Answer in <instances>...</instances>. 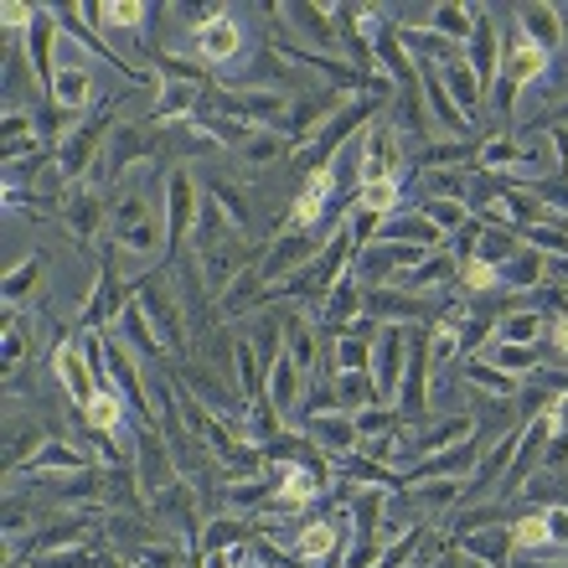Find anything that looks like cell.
I'll list each match as a JSON object with an SVG mask.
<instances>
[{
    "label": "cell",
    "instance_id": "obj_43",
    "mask_svg": "<svg viewBox=\"0 0 568 568\" xmlns=\"http://www.w3.org/2000/svg\"><path fill=\"white\" fill-rule=\"evenodd\" d=\"M542 470H568V429H558L542 449Z\"/></svg>",
    "mask_w": 568,
    "mask_h": 568
},
{
    "label": "cell",
    "instance_id": "obj_14",
    "mask_svg": "<svg viewBox=\"0 0 568 568\" xmlns=\"http://www.w3.org/2000/svg\"><path fill=\"white\" fill-rule=\"evenodd\" d=\"M419 89H424V104H429L434 124L445 130V135H470L476 124L460 114V104L445 93V78H439V68H419Z\"/></svg>",
    "mask_w": 568,
    "mask_h": 568
},
{
    "label": "cell",
    "instance_id": "obj_21",
    "mask_svg": "<svg viewBox=\"0 0 568 568\" xmlns=\"http://www.w3.org/2000/svg\"><path fill=\"white\" fill-rule=\"evenodd\" d=\"M331 336V373H373V342L357 336V331H326Z\"/></svg>",
    "mask_w": 568,
    "mask_h": 568
},
{
    "label": "cell",
    "instance_id": "obj_30",
    "mask_svg": "<svg viewBox=\"0 0 568 568\" xmlns=\"http://www.w3.org/2000/svg\"><path fill=\"white\" fill-rule=\"evenodd\" d=\"M548 321H554V315H542V311H507L501 321H496V336H491V342L538 346V342H542V331H548Z\"/></svg>",
    "mask_w": 568,
    "mask_h": 568
},
{
    "label": "cell",
    "instance_id": "obj_48",
    "mask_svg": "<svg viewBox=\"0 0 568 568\" xmlns=\"http://www.w3.org/2000/svg\"><path fill=\"white\" fill-rule=\"evenodd\" d=\"M554 414H558V429H568V393H564V398H558V404H554Z\"/></svg>",
    "mask_w": 568,
    "mask_h": 568
},
{
    "label": "cell",
    "instance_id": "obj_29",
    "mask_svg": "<svg viewBox=\"0 0 568 568\" xmlns=\"http://www.w3.org/2000/svg\"><path fill=\"white\" fill-rule=\"evenodd\" d=\"M476 16H480V6H434L429 31L434 37H445V42H455V47H465L470 37H476Z\"/></svg>",
    "mask_w": 568,
    "mask_h": 568
},
{
    "label": "cell",
    "instance_id": "obj_10",
    "mask_svg": "<svg viewBox=\"0 0 568 568\" xmlns=\"http://www.w3.org/2000/svg\"><path fill=\"white\" fill-rule=\"evenodd\" d=\"M465 62H470V73L480 78V89L491 93L496 73H501V31H496L486 6H480V16H476V37L465 42Z\"/></svg>",
    "mask_w": 568,
    "mask_h": 568
},
{
    "label": "cell",
    "instance_id": "obj_47",
    "mask_svg": "<svg viewBox=\"0 0 568 568\" xmlns=\"http://www.w3.org/2000/svg\"><path fill=\"white\" fill-rule=\"evenodd\" d=\"M202 568H233V558L227 554H202Z\"/></svg>",
    "mask_w": 568,
    "mask_h": 568
},
{
    "label": "cell",
    "instance_id": "obj_37",
    "mask_svg": "<svg viewBox=\"0 0 568 568\" xmlns=\"http://www.w3.org/2000/svg\"><path fill=\"white\" fill-rule=\"evenodd\" d=\"M538 284H542V254L523 243V254L501 264V290H538Z\"/></svg>",
    "mask_w": 568,
    "mask_h": 568
},
{
    "label": "cell",
    "instance_id": "obj_40",
    "mask_svg": "<svg viewBox=\"0 0 568 568\" xmlns=\"http://www.w3.org/2000/svg\"><path fill=\"white\" fill-rule=\"evenodd\" d=\"M460 290L465 295H496V290H501V270H491V264L476 254H465L460 258Z\"/></svg>",
    "mask_w": 568,
    "mask_h": 568
},
{
    "label": "cell",
    "instance_id": "obj_5",
    "mask_svg": "<svg viewBox=\"0 0 568 568\" xmlns=\"http://www.w3.org/2000/svg\"><path fill=\"white\" fill-rule=\"evenodd\" d=\"M135 480H140V491H145V501H155V496H165V491H176V486H181L176 455H171V445H165L161 429H145V434H140Z\"/></svg>",
    "mask_w": 568,
    "mask_h": 568
},
{
    "label": "cell",
    "instance_id": "obj_19",
    "mask_svg": "<svg viewBox=\"0 0 568 568\" xmlns=\"http://www.w3.org/2000/svg\"><path fill=\"white\" fill-rule=\"evenodd\" d=\"M47 99H52V109H62V114H78V120H83V109L93 104V68H58V78H52Z\"/></svg>",
    "mask_w": 568,
    "mask_h": 568
},
{
    "label": "cell",
    "instance_id": "obj_22",
    "mask_svg": "<svg viewBox=\"0 0 568 568\" xmlns=\"http://www.w3.org/2000/svg\"><path fill=\"white\" fill-rule=\"evenodd\" d=\"M439 78H445V93L460 104V114L470 124H476V114H480V99H486V89H480V78L470 73V62H449V68H439Z\"/></svg>",
    "mask_w": 568,
    "mask_h": 568
},
{
    "label": "cell",
    "instance_id": "obj_8",
    "mask_svg": "<svg viewBox=\"0 0 568 568\" xmlns=\"http://www.w3.org/2000/svg\"><path fill=\"white\" fill-rule=\"evenodd\" d=\"M548 62H554V52L538 47L527 31H511L507 42H501V73H507L511 89H532V83H542V78H548Z\"/></svg>",
    "mask_w": 568,
    "mask_h": 568
},
{
    "label": "cell",
    "instance_id": "obj_24",
    "mask_svg": "<svg viewBox=\"0 0 568 568\" xmlns=\"http://www.w3.org/2000/svg\"><path fill=\"white\" fill-rule=\"evenodd\" d=\"M83 424H89L93 434H124V424H130V404H124V393L99 388L93 393V404L83 408Z\"/></svg>",
    "mask_w": 568,
    "mask_h": 568
},
{
    "label": "cell",
    "instance_id": "obj_16",
    "mask_svg": "<svg viewBox=\"0 0 568 568\" xmlns=\"http://www.w3.org/2000/svg\"><path fill=\"white\" fill-rule=\"evenodd\" d=\"M321 336H326V326H315L305 315H284V357L295 362L305 377H311L315 362H321Z\"/></svg>",
    "mask_w": 568,
    "mask_h": 568
},
{
    "label": "cell",
    "instance_id": "obj_41",
    "mask_svg": "<svg viewBox=\"0 0 568 568\" xmlns=\"http://www.w3.org/2000/svg\"><path fill=\"white\" fill-rule=\"evenodd\" d=\"M21 357H27V321H16V315H11V321H6V367L16 373V367H21Z\"/></svg>",
    "mask_w": 568,
    "mask_h": 568
},
{
    "label": "cell",
    "instance_id": "obj_25",
    "mask_svg": "<svg viewBox=\"0 0 568 568\" xmlns=\"http://www.w3.org/2000/svg\"><path fill=\"white\" fill-rule=\"evenodd\" d=\"M517 31H527V37L538 47H548V52H554L558 42H568L558 6H517Z\"/></svg>",
    "mask_w": 568,
    "mask_h": 568
},
{
    "label": "cell",
    "instance_id": "obj_32",
    "mask_svg": "<svg viewBox=\"0 0 568 568\" xmlns=\"http://www.w3.org/2000/svg\"><path fill=\"white\" fill-rule=\"evenodd\" d=\"M404 202V176H388V181H357V202L352 207L373 212V217H393Z\"/></svg>",
    "mask_w": 568,
    "mask_h": 568
},
{
    "label": "cell",
    "instance_id": "obj_28",
    "mask_svg": "<svg viewBox=\"0 0 568 568\" xmlns=\"http://www.w3.org/2000/svg\"><path fill=\"white\" fill-rule=\"evenodd\" d=\"M507 532H511V554H517V558L554 548V532H548V511H517Z\"/></svg>",
    "mask_w": 568,
    "mask_h": 568
},
{
    "label": "cell",
    "instance_id": "obj_45",
    "mask_svg": "<svg viewBox=\"0 0 568 568\" xmlns=\"http://www.w3.org/2000/svg\"><path fill=\"white\" fill-rule=\"evenodd\" d=\"M548 342H554L558 357H568V315H554V321H548Z\"/></svg>",
    "mask_w": 568,
    "mask_h": 568
},
{
    "label": "cell",
    "instance_id": "obj_13",
    "mask_svg": "<svg viewBox=\"0 0 568 568\" xmlns=\"http://www.w3.org/2000/svg\"><path fill=\"white\" fill-rule=\"evenodd\" d=\"M114 336H120L130 352H135L140 362H165V342H161V331L150 326V315L140 311V300H130V311L120 315V326H109Z\"/></svg>",
    "mask_w": 568,
    "mask_h": 568
},
{
    "label": "cell",
    "instance_id": "obj_23",
    "mask_svg": "<svg viewBox=\"0 0 568 568\" xmlns=\"http://www.w3.org/2000/svg\"><path fill=\"white\" fill-rule=\"evenodd\" d=\"M470 254L486 258L491 270H501V264H511V258L523 254V233H511V227H486V223H476V243H470Z\"/></svg>",
    "mask_w": 568,
    "mask_h": 568
},
{
    "label": "cell",
    "instance_id": "obj_2",
    "mask_svg": "<svg viewBox=\"0 0 568 568\" xmlns=\"http://www.w3.org/2000/svg\"><path fill=\"white\" fill-rule=\"evenodd\" d=\"M243 42H248V31H243V21L233 11H223V6H207V21L196 27V62L202 68H227V62L243 52Z\"/></svg>",
    "mask_w": 568,
    "mask_h": 568
},
{
    "label": "cell",
    "instance_id": "obj_6",
    "mask_svg": "<svg viewBox=\"0 0 568 568\" xmlns=\"http://www.w3.org/2000/svg\"><path fill=\"white\" fill-rule=\"evenodd\" d=\"M196 217H202V192H196V176L186 165H176L165 176V243H186L196 233Z\"/></svg>",
    "mask_w": 568,
    "mask_h": 568
},
{
    "label": "cell",
    "instance_id": "obj_33",
    "mask_svg": "<svg viewBox=\"0 0 568 568\" xmlns=\"http://www.w3.org/2000/svg\"><path fill=\"white\" fill-rule=\"evenodd\" d=\"M331 377H336V408H342V414H362V408L383 404L373 373H331Z\"/></svg>",
    "mask_w": 568,
    "mask_h": 568
},
{
    "label": "cell",
    "instance_id": "obj_18",
    "mask_svg": "<svg viewBox=\"0 0 568 568\" xmlns=\"http://www.w3.org/2000/svg\"><path fill=\"white\" fill-rule=\"evenodd\" d=\"M196 109H202V83H186V78H165L161 93H155V124H176V120H192Z\"/></svg>",
    "mask_w": 568,
    "mask_h": 568
},
{
    "label": "cell",
    "instance_id": "obj_11",
    "mask_svg": "<svg viewBox=\"0 0 568 568\" xmlns=\"http://www.w3.org/2000/svg\"><path fill=\"white\" fill-rule=\"evenodd\" d=\"M42 449H47V429L31 419V414L11 408V414H6V470H11V476L16 470H27Z\"/></svg>",
    "mask_w": 568,
    "mask_h": 568
},
{
    "label": "cell",
    "instance_id": "obj_20",
    "mask_svg": "<svg viewBox=\"0 0 568 568\" xmlns=\"http://www.w3.org/2000/svg\"><path fill=\"white\" fill-rule=\"evenodd\" d=\"M460 377L470 383V388L486 393V398H501V404H511V398L523 393V377L501 373V367H491L486 357H465V362H460Z\"/></svg>",
    "mask_w": 568,
    "mask_h": 568
},
{
    "label": "cell",
    "instance_id": "obj_35",
    "mask_svg": "<svg viewBox=\"0 0 568 568\" xmlns=\"http://www.w3.org/2000/svg\"><path fill=\"white\" fill-rule=\"evenodd\" d=\"M357 419V445L362 439H388V434H404V414L393 404H373L362 408V414H352Z\"/></svg>",
    "mask_w": 568,
    "mask_h": 568
},
{
    "label": "cell",
    "instance_id": "obj_51",
    "mask_svg": "<svg viewBox=\"0 0 568 568\" xmlns=\"http://www.w3.org/2000/svg\"><path fill=\"white\" fill-rule=\"evenodd\" d=\"M408 568H424V564H408Z\"/></svg>",
    "mask_w": 568,
    "mask_h": 568
},
{
    "label": "cell",
    "instance_id": "obj_39",
    "mask_svg": "<svg viewBox=\"0 0 568 568\" xmlns=\"http://www.w3.org/2000/svg\"><path fill=\"white\" fill-rule=\"evenodd\" d=\"M42 274H47L42 258H21V264H11V274H6V300L21 305L27 295H37V290H42Z\"/></svg>",
    "mask_w": 568,
    "mask_h": 568
},
{
    "label": "cell",
    "instance_id": "obj_27",
    "mask_svg": "<svg viewBox=\"0 0 568 568\" xmlns=\"http://www.w3.org/2000/svg\"><path fill=\"white\" fill-rule=\"evenodd\" d=\"M83 532H89V517H58L47 532H37V538L27 542V558L62 554V548H83Z\"/></svg>",
    "mask_w": 568,
    "mask_h": 568
},
{
    "label": "cell",
    "instance_id": "obj_3",
    "mask_svg": "<svg viewBox=\"0 0 568 568\" xmlns=\"http://www.w3.org/2000/svg\"><path fill=\"white\" fill-rule=\"evenodd\" d=\"M135 300H140V311L150 315V326L161 331V342H165V352H186V331H181V300H176V290L161 280V274H145V280L135 284Z\"/></svg>",
    "mask_w": 568,
    "mask_h": 568
},
{
    "label": "cell",
    "instance_id": "obj_26",
    "mask_svg": "<svg viewBox=\"0 0 568 568\" xmlns=\"http://www.w3.org/2000/svg\"><path fill=\"white\" fill-rule=\"evenodd\" d=\"M248 538H254V517H212V523H202L196 548L202 554H227V548H239Z\"/></svg>",
    "mask_w": 568,
    "mask_h": 568
},
{
    "label": "cell",
    "instance_id": "obj_50",
    "mask_svg": "<svg viewBox=\"0 0 568 568\" xmlns=\"http://www.w3.org/2000/svg\"><path fill=\"white\" fill-rule=\"evenodd\" d=\"M523 568H568V564H523Z\"/></svg>",
    "mask_w": 568,
    "mask_h": 568
},
{
    "label": "cell",
    "instance_id": "obj_34",
    "mask_svg": "<svg viewBox=\"0 0 568 568\" xmlns=\"http://www.w3.org/2000/svg\"><path fill=\"white\" fill-rule=\"evenodd\" d=\"M290 150H295V145L284 140V130H254V135L239 145V155L248 165H274V161H284Z\"/></svg>",
    "mask_w": 568,
    "mask_h": 568
},
{
    "label": "cell",
    "instance_id": "obj_42",
    "mask_svg": "<svg viewBox=\"0 0 568 568\" xmlns=\"http://www.w3.org/2000/svg\"><path fill=\"white\" fill-rule=\"evenodd\" d=\"M37 16H42V6H21V0H11L6 11H0V27L6 31H21V27H37Z\"/></svg>",
    "mask_w": 568,
    "mask_h": 568
},
{
    "label": "cell",
    "instance_id": "obj_9",
    "mask_svg": "<svg viewBox=\"0 0 568 568\" xmlns=\"http://www.w3.org/2000/svg\"><path fill=\"white\" fill-rule=\"evenodd\" d=\"M58 42H62V27L58 16H52V6H42V16H37V27L27 31V58L31 68H37V89H52V78H58Z\"/></svg>",
    "mask_w": 568,
    "mask_h": 568
},
{
    "label": "cell",
    "instance_id": "obj_12",
    "mask_svg": "<svg viewBox=\"0 0 568 568\" xmlns=\"http://www.w3.org/2000/svg\"><path fill=\"white\" fill-rule=\"evenodd\" d=\"M280 21H284V27H295V37H305L311 47H326V52H331V47H342V31H336L331 6L321 11V6H300V0H295V6H284V11H280Z\"/></svg>",
    "mask_w": 568,
    "mask_h": 568
},
{
    "label": "cell",
    "instance_id": "obj_36",
    "mask_svg": "<svg viewBox=\"0 0 568 568\" xmlns=\"http://www.w3.org/2000/svg\"><path fill=\"white\" fill-rule=\"evenodd\" d=\"M62 217H68V227H73L78 239H93V233H99V217H104V196L83 186V192L68 202V212H62Z\"/></svg>",
    "mask_w": 568,
    "mask_h": 568
},
{
    "label": "cell",
    "instance_id": "obj_1",
    "mask_svg": "<svg viewBox=\"0 0 568 568\" xmlns=\"http://www.w3.org/2000/svg\"><path fill=\"white\" fill-rule=\"evenodd\" d=\"M274 476V501H270V511H305V507H315L321 496H326V486H331V470L326 465H305V460H284L280 470H270Z\"/></svg>",
    "mask_w": 568,
    "mask_h": 568
},
{
    "label": "cell",
    "instance_id": "obj_38",
    "mask_svg": "<svg viewBox=\"0 0 568 568\" xmlns=\"http://www.w3.org/2000/svg\"><path fill=\"white\" fill-rule=\"evenodd\" d=\"M419 212L429 217L434 227H439V233H445V239H455V233L470 223V207H465V202H439V196H419Z\"/></svg>",
    "mask_w": 568,
    "mask_h": 568
},
{
    "label": "cell",
    "instance_id": "obj_17",
    "mask_svg": "<svg viewBox=\"0 0 568 568\" xmlns=\"http://www.w3.org/2000/svg\"><path fill=\"white\" fill-rule=\"evenodd\" d=\"M507 527H476V532L455 538V548H460V558H476V564H486V568H511V532Z\"/></svg>",
    "mask_w": 568,
    "mask_h": 568
},
{
    "label": "cell",
    "instance_id": "obj_15",
    "mask_svg": "<svg viewBox=\"0 0 568 568\" xmlns=\"http://www.w3.org/2000/svg\"><path fill=\"white\" fill-rule=\"evenodd\" d=\"M377 239L383 243H414V248H449V239L424 217V212H393V217H383Z\"/></svg>",
    "mask_w": 568,
    "mask_h": 568
},
{
    "label": "cell",
    "instance_id": "obj_46",
    "mask_svg": "<svg viewBox=\"0 0 568 568\" xmlns=\"http://www.w3.org/2000/svg\"><path fill=\"white\" fill-rule=\"evenodd\" d=\"M548 532H554V542L568 548V507H548Z\"/></svg>",
    "mask_w": 568,
    "mask_h": 568
},
{
    "label": "cell",
    "instance_id": "obj_31",
    "mask_svg": "<svg viewBox=\"0 0 568 568\" xmlns=\"http://www.w3.org/2000/svg\"><path fill=\"white\" fill-rule=\"evenodd\" d=\"M476 357H486L491 367H501V373H511V377H523V383L542 367V362H538V346H511V342H486Z\"/></svg>",
    "mask_w": 568,
    "mask_h": 568
},
{
    "label": "cell",
    "instance_id": "obj_44",
    "mask_svg": "<svg viewBox=\"0 0 568 568\" xmlns=\"http://www.w3.org/2000/svg\"><path fill=\"white\" fill-rule=\"evenodd\" d=\"M542 284H558V290H568V258H542Z\"/></svg>",
    "mask_w": 568,
    "mask_h": 568
},
{
    "label": "cell",
    "instance_id": "obj_4",
    "mask_svg": "<svg viewBox=\"0 0 568 568\" xmlns=\"http://www.w3.org/2000/svg\"><path fill=\"white\" fill-rule=\"evenodd\" d=\"M408 336H414V326L388 321V326L377 331V342H373V383H377V398H383V404H393V398H398V388H404Z\"/></svg>",
    "mask_w": 568,
    "mask_h": 568
},
{
    "label": "cell",
    "instance_id": "obj_7",
    "mask_svg": "<svg viewBox=\"0 0 568 568\" xmlns=\"http://www.w3.org/2000/svg\"><path fill=\"white\" fill-rule=\"evenodd\" d=\"M52 373H58L62 393L73 398V408L83 414V408L93 404V393H99V377H93V362H89V352H83V336L52 346Z\"/></svg>",
    "mask_w": 568,
    "mask_h": 568
},
{
    "label": "cell",
    "instance_id": "obj_49",
    "mask_svg": "<svg viewBox=\"0 0 568 568\" xmlns=\"http://www.w3.org/2000/svg\"><path fill=\"white\" fill-rule=\"evenodd\" d=\"M564 124H568V99H564V104H558V130H564Z\"/></svg>",
    "mask_w": 568,
    "mask_h": 568
}]
</instances>
